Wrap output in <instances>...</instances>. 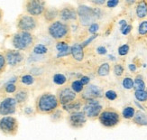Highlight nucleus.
Returning a JSON list of instances; mask_svg holds the SVG:
<instances>
[{"instance_id": "nucleus-1", "label": "nucleus", "mask_w": 147, "mask_h": 140, "mask_svg": "<svg viewBox=\"0 0 147 140\" xmlns=\"http://www.w3.org/2000/svg\"><path fill=\"white\" fill-rule=\"evenodd\" d=\"M61 107L56 94L50 91H44L38 95L35 99L34 110L36 114L40 115H51Z\"/></svg>"}, {"instance_id": "nucleus-2", "label": "nucleus", "mask_w": 147, "mask_h": 140, "mask_svg": "<svg viewBox=\"0 0 147 140\" xmlns=\"http://www.w3.org/2000/svg\"><path fill=\"white\" fill-rule=\"evenodd\" d=\"M11 44L16 50L23 53L31 52L36 44V37L33 33L28 32H19L11 35Z\"/></svg>"}, {"instance_id": "nucleus-3", "label": "nucleus", "mask_w": 147, "mask_h": 140, "mask_svg": "<svg viewBox=\"0 0 147 140\" xmlns=\"http://www.w3.org/2000/svg\"><path fill=\"white\" fill-rule=\"evenodd\" d=\"M47 33L51 38L56 42H67L69 43L71 40V28L68 23L61 20L50 24L47 27Z\"/></svg>"}, {"instance_id": "nucleus-4", "label": "nucleus", "mask_w": 147, "mask_h": 140, "mask_svg": "<svg viewBox=\"0 0 147 140\" xmlns=\"http://www.w3.org/2000/svg\"><path fill=\"white\" fill-rule=\"evenodd\" d=\"M98 122L106 129H114L122 121L121 113L112 107H106L98 117Z\"/></svg>"}, {"instance_id": "nucleus-5", "label": "nucleus", "mask_w": 147, "mask_h": 140, "mask_svg": "<svg viewBox=\"0 0 147 140\" xmlns=\"http://www.w3.org/2000/svg\"><path fill=\"white\" fill-rule=\"evenodd\" d=\"M16 26L19 32H28L33 33L39 26V20L38 18L29 16L25 13L20 14L16 21Z\"/></svg>"}, {"instance_id": "nucleus-6", "label": "nucleus", "mask_w": 147, "mask_h": 140, "mask_svg": "<svg viewBox=\"0 0 147 140\" xmlns=\"http://www.w3.org/2000/svg\"><path fill=\"white\" fill-rule=\"evenodd\" d=\"M19 129V122L13 116H5L0 118V132L5 136L15 137Z\"/></svg>"}, {"instance_id": "nucleus-7", "label": "nucleus", "mask_w": 147, "mask_h": 140, "mask_svg": "<svg viewBox=\"0 0 147 140\" xmlns=\"http://www.w3.org/2000/svg\"><path fill=\"white\" fill-rule=\"evenodd\" d=\"M46 7V2L42 0H27L24 3V11L25 14L36 18L43 16Z\"/></svg>"}, {"instance_id": "nucleus-8", "label": "nucleus", "mask_w": 147, "mask_h": 140, "mask_svg": "<svg viewBox=\"0 0 147 140\" xmlns=\"http://www.w3.org/2000/svg\"><path fill=\"white\" fill-rule=\"evenodd\" d=\"M7 66L11 68H16L22 65L25 61L24 53L16 49H6L4 52Z\"/></svg>"}, {"instance_id": "nucleus-9", "label": "nucleus", "mask_w": 147, "mask_h": 140, "mask_svg": "<svg viewBox=\"0 0 147 140\" xmlns=\"http://www.w3.org/2000/svg\"><path fill=\"white\" fill-rule=\"evenodd\" d=\"M56 96L58 98L61 107L71 103L79 98V95L76 94L71 90L69 85H65V86H62L57 89Z\"/></svg>"}, {"instance_id": "nucleus-10", "label": "nucleus", "mask_w": 147, "mask_h": 140, "mask_svg": "<svg viewBox=\"0 0 147 140\" xmlns=\"http://www.w3.org/2000/svg\"><path fill=\"white\" fill-rule=\"evenodd\" d=\"M66 119H67V123L69 126V128L75 130L83 129L86 126L88 120L85 115V113L82 110L68 114Z\"/></svg>"}, {"instance_id": "nucleus-11", "label": "nucleus", "mask_w": 147, "mask_h": 140, "mask_svg": "<svg viewBox=\"0 0 147 140\" xmlns=\"http://www.w3.org/2000/svg\"><path fill=\"white\" fill-rule=\"evenodd\" d=\"M77 13H78V20L82 26H89L92 22L95 20L93 7L86 5H80L77 7Z\"/></svg>"}, {"instance_id": "nucleus-12", "label": "nucleus", "mask_w": 147, "mask_h": 140, "mask_svg": "<svg viewBox=\"0 0 147 140\" xmlns=\"http://www.w3.org/2000/svg\"><path fill=\"white\" fill-rule=\"evenodd\" d=\"M104 97V92L101 88L97 85L89 84L85 87L84 91L81 94L79 95V98L81 99L84 103L86 101L91 100V99H98Z\"/></svg>"}, {"instance_id": "nucleus-13", "label": "nucleus", "mask_w": 147, "mask_h": 140, "mask_svg": "<svg viewBox=\"0 0 147 140\" xmlns=\"http://www.w3.org/2000/svg\"><path fill=\"white\" fill-rule=\"evenodd\" d=\"M18 104L14 97H5L0 100V116H12L16 112Z\"/></svg>"}, {"instance_id": "nucleus-14", "label": "nucleus", "mask_w": 147, "mask_h": 140, "mask_svg": "<svg viewBox=\"0 0 147 140\" xmlns=\"http://www.w3.org/2000/svg\"><path fill=\"white\" fill-rule=\"evenodd\" d=\"M78 13H77V8H75L71 5H66L60 9L59 13V20L68 23L69 21H77L78 20Z\"/></svg>"}, {"instance_id": "nucleus-15", "label": "nucleus", "mask_w": 147, "mask_h": 140, "mask_svg": "<svg viewBox=\"0 0 147 140\" xmlns=\"http://www.w3.org/2000/svg\"><path fill=\"white\" fill-rule=\"evenodd\" d=\"M104 110V107L101 104L98 105H91L85 103L82 108V111L85 113V115L88 119L89 120H97L102 110Z\"/></svg>"}, {"instance_id": "nucleus-16", "label": "nucleus", "mask_w": 147, "mask_h": 140, "mask_svg": "<svg viewBox=\"0 0 147 140\" xmlns=\"http://www.w3.org/2000/svg\"><path fill=\"white\" fill-rule=\"evenodd\" d=\"M30 96V91L26 87H18L16 92L14 94V98L16 99V102L19 107H24L27 103Z\"/></svg>"}, {"instance_id": "nucleus-17", "label": "nucleus", "mask_w": 147, "mask_h": 140, "mask_svg": "<svg viewBox=\"0 0 147 140\" xmlns=\"http://www.w3.org/2000/svg\"><path fill=\"white\" fill-rule=\"evenodd\" d=\"M71 56L77 62H81L85 58V49L82 47L81 43H75L71 46Z\"/></svg>"}, {"instance_id": "nucleus-18", "label": "nucleus", "mask_w": 147, "mask_h": 140, "mask_svg": "<svg viewBox=\"0 0 147 140\" xmlns=\"http://www.w3.org/2000/svg\"><path fill=\"white\" fill-rule=\"evenodd\" d=\"M83 106H84V101H83L81 99L78 98L76 100L72 101L71 103L64 105V106H61V109L64 112H67L68 114H69V113H73V112L81 111Z\"/></svg>"}, {"instance_id": "nucleus-19", "label": "nucleus", "mask_w": 147, "mask_h": 140, "mask_svg": "<svg viewBox=\"0 0 147 140\" xmlns=\"http://www.w3.org/2000/svg\"><path fill=\"white\" fill-rule=\"evenodd\" d=\"M59 13H60V9L54 7V6H49V7H46L45 11H44L42 17L44 19V21L50 24L55 22L57 20V18H59Z\"/></svg>"}, {"instance_id": "nucleus-20", "label": "nucleus", "mask_w": 147, "mask_h": 140, "mask_svg": "<svg viewBox=\"0 0 147 140\" xmlns=\"http://www.w3.org/2000/svg\"><path fill=\"white\" fill-rule=\"evenodd\" d=\"M136 16L138 20L143 21L147 16V1L141 0L136 4Z\"/></svg>"}, {"instance_id": "nucleus-21", "label": "nucleus", "mask_w": 147, "mask_h": 140, "mask_svg": "<svg viewBox=\"0 0 147 140\" xmlns=\"http://www.w3.org/2000/svg\"><path fill=\"white\" fill-rule=\"evenodd\" d=\"M133 124L137 126H147V115L143 110H136V115L132 119Z\"/></svg>"}, {"instance_id": "nucleus-22", "label": "nucleus", "mask_w": 147, "mask_h": 140, "mask_svg": "<svg viewBox=\"0 0 147 140\" xmlns=\"http://www.w3.org/2000/svg\"><path fill=\"white\" fill-rule=\"evenodd\" d=\"M136 110L134 106L131 105H126L123 108L122 112H121V116H122V118L125 119V120H131L134 118L136 115Z\"/></svg>"}, {"instance_id": "nucleus-23", "label": "nucleus", "mask_w": 147, "mask_h": 140, "mask_svg": "<svg viewBox=\"0 0 147 140\" xmlns=\"http://www.w3.org/2000/svg\"><path fill=\"white\" fill-rule=\"evenodd\" d=\"M18 80L20 82V84L23 85V87L28 88V86H33L35 83L36 78L33 74H23L22 76H20Z\"/></svg>"}, {"instance_id": "nucleus-24", "label": "nucleus", "mask_w": 147, "mask_h": 140, "mask_svg": "<svg viewBox=\"0 0 147 140\" xmlns=\"http://www.w3.org/2000/svg\"><path fill=\"white\" fill-rule=\"evenodd\" d=\"M32 53L34 56H45L49 53V48L42 43H36L32 50Z\"/></svg>"}, {"instance_id": "nucleus-25", "label": "nucleus", "mask_w": 147, "mask_h": 140, "mask_svg": "<svg viewBox=\"0 0 147 140\" xmlns=\"http://www.w3.org/2000/svg\"><path fill=\"white\" fill-rule=\"evenodd\" d=\"M134 90L135 91L146 90V84L142 74H137L136 78L134 79Z\"/></svg>"}, {"instance_id": "nucleus-26", "label": "nucleus", "mask_w": 147, "mask_h": 140, "mask_svg": "<svg viewBox=\"0 0 147 140\" xmlns=\"http://www.w3.org/2000/svg\"><path fill=\"white\" fill-rule=\"evenodd\" d=\"M53 82L57 85V86H60V87H62V86H65L67 85V82H68V78L65 74L63 73H54L53 75Z\"/></svg>"}, {"instance_id": "nucleus-27", "label": "nucleus", "mask_w": 147, "mask_h": 140, "mask_svg": "<svg viewBox=\"0 0 147 140\" xmlns=\"http://www.w3.org/2000/svg\"><path fill=\"white\" fill-rule=\"evenodd\" d=\"M110 70H111L110 63L109 62H103L98 67L96 73H97V76H98V77H106V76L109 75Z\"/></svg>"}, {"instance_id": "nucleus-28", "label": "nucleus", "mask_w": 147, "mask_h": 140, "mask_svg": "<svg viewBox=\"0 0 147 140\" xmlns=\"http://www.w3.org/2000/svg\"><path fill=\"white\" fill-rule=\"evenodd\" d=\"M69 87H71V90L76 93V94H81L83 92L85 89V86L82 84V82L80 80H74L71 82V84H69Z\"/></svg>"}, {"instance_id": "nucleus-29", "label": "nucleus", "mask_w": 147, "mask_h": 140, "mask_svg": "<svg viewBox=\"0 0 147 140\" xmlns=\"http://www.w3.org/2000/svg\"><path fill=\"white\" fill-rule=\"evenodd\" d=\"M63 118H64V111H63L61 109H60V108L50 115L51 120L54 123H58V122L61 121Z\"/></svg>"}, {"instance_id": "nucleus-30", "label": "nucleus", "mask_w": 147, "mask_h": 140, "mask_svg": "<svg viewBox=\"0 0 147 140\" xmlns=\"http://www.w3.org/2000/svg\"><path fill=\"white\" fill-rule=\"evenodd\" d=\"M17 89H18V87L15 82L8 81L3 86V88L1 89V90L6 94H15L17 91Z\"/></svg>"}, {"instance_id": "nucleus-31", "label": "nucleus", "mask_w": 147, "mask_h": 140, "mask_svg": "<svg viewBox=\"0 0 147 140\" xmlns=\"http://www.w3.org/2000/svg\"><path fill=\"white\" fill-rule=\"evenodd\" d=\"M55 49L57 50L58 53H62L71 51V46L67 42H56Z\"/></svg>"}, {"instance_id": "nucleus-32", "label": "nucleus", "mask_w": 147, "mask_h": 140, "mask_svg": "<svg viewBox=\"0 0 147 140\" xmlns=\"http://www.w3.org/2000/svg\"><path fill=\"white\" fill-rule=\"evenodd\" d=\"M134 95H135V98H136V101H138V102H141V103L147 102V88H146L145 91H135Z\"/></svg>"}, {"instance_id": "nucleus-33", "label": "nucleus", "mask_w": 147, "mask_h": 140, "mask_svg": "<svg viewBox=\"0 0 147 140\" xmlns=\"http://www.w3.org/2000/svg\"><path fill=\"white\" fill-rule=\"evenodd\" d=\"M113 72L115 74V76L117 78L122 77L125 73V67L123 64L121 63H116L114 66H113Z\"/></svg>"}, {"instance_id": "nucleus-34", "label": "nucleus", "mask_w": 147, "mask_h": 140, "mask_svg": "<svg viewBox=\"0 0 147 140\" xmlns=\"http://www.w3.org/2000/svg\"><path fill=\"white\" fill-rule=\"evenodd\" d=\"M122 86L124 89L127 91H130V90H133L134 89V79L131 78V77H125L123 80H122Z\"/></svg>"}, {"instance_id": "nucleus-35", "label": "nucleus", "mask_w": 147, "mask_h": 140, "mask_svg": "<svg viewBox=\"0 0 147 140\" xmlns=\"http://www.w3.org/2000/svg\"><path fill=\"white\" fill-rule=\"evenodd\" d=\"M138 34L140 36L147 35V20H143L138 25Z\"/></svg>"}, {"instance_id": "nucleus-36", "label": "nucleus", "mask_w": 147, "mask_h": 140, "mask_svg": "<svg viewBox=\"0 0 147 140\" xmlns=\"http://www.w3.org/2000/svg\"><path fill=\"white\" fill-rule=\"evenodd\" d=\"M130 51V46L128 43H125V44H122V45H120L117 49V53H118V55L119 56H125L128 54Z\"/></svg>"}, {"instance_id": "nucleus-37", "label": "nucleus", "mask_w": 147, "mask_h": 140, "mask_svg": "<svg viewBox=\"0 0 147 140\" xmlns=\"http://www.w3.org/2000/svg\"><path fill=\"white\" fill-rule=\"evenodd\" d=\"M7 67V63H6V60L4 53H0V76H1L6 70Z\"/></svg>"}, {"instance_id": "nucleus-38", "label": "nucleus", "mask_w": 147, "mask_h": 140, "mask_svg": "<svg viewBox=\"0 0 147 140\" xmlns=\"http://www.w3.org/2000/svg\"><path fill=\"white\" fill-rule=\"evenodd\" d=\"M104 97L106 98V99L107 100H110V101H113V100H116L118 97V95L117 93V91H115L113 90H108L106 92H104Z\"/></svg>"}, {"instance_id": "nucleus-39", "label": "nucleus", "mask_w": 147, "mask_h": 140, "mask_svg": "<svg viewBox=\"0 0 147 140\" xmlns=\"http://www.w3.org/2000/svg\"><path fill=\"white\" fill-rule=\"evenodd\" d=\"M88 33L91 35L94 34H98V32L99 30V24L98 23H92L90 25L88 26Z\"/></svg>"}, {"instance_id": "nucleus-40", "label": "nucleus", "mask_w": 147, "mask_h": 140, "mask_svg": "<svg viewBox=\"0 0 147 140\" xmlns=\"http://www.w3.org/2000/svg\"><path fill=\"white\" fill-rule=\"evenodd\" d=\"M98 36V34H94V35H90V36H89L88 38V39L87 40H85V41H83L82 43H81V45H82V47L83 48H86L88 45V44L89 43H91L95 39H96V38H97Z\"/></svg>"}, {"instance_id": "nucleus-41", "label": "nucleus", "mask_w": 147, "mask_h": 140, "mask_svg": "<svg viewBox=\"0 0 147 140\" xmlns=\"http://www.w3.org/2000/svg\"><path fill=\"white\" fill-rule=\"evenodd\" d=\"M119 0H108V1H107L105 6H107V8H115L119 5Z\"/></svg>"}, {"instance_id": "nucleus-42", "label": "nucleus", "mask_w": 147, "mask_h": 140, "mask_svg": "<svg viewBox=\"0 0 147 140\" xmlns=\"http://www.w3.org/2000/svg\"><path fill=\"white\" fill-rule=\"evenodd\" d=\"M80 80L82 82V84L84 85L85 87L88 86V85H89V83H90V78H89L88 76H87V75H83V76H81L80 79Z\"/></svg>"}, {"instance_id": "nucleus-43", "label": "nucleus", "mask_w": 147, "mask_h": 140, "mask_svg": "<svg viewBox=\"0 0 147 140\" xmlns=\"http://www.w3.org/2000/svg\"><path fill=\"white\" fill-rule=\"evenodd\" d=\"M24 113L26 116H32L33 114L36 113V111H35V110H34L33 108H31V107H25L24 109Z\"/></svg>"}, {"instance_id": "nucleus-44", "label": "nucleus", "mask_w": 147, "mask_h": 140, "mask_svg": "<svg viewBox=\"0 0 147 140\" xmlns=\"http://www.w3.org/2000/svg\"><path fill=\"white\" fill-rule=\"evenodd\" d=\"M90 3H91L92 5L100 6V5H105L106 3H107V1H106V0H91Z\"/></svg>"}, {"instance_id": "nucleus-45", "label": "nucleus", "mask_w": 147, "mask_h": 140, "mask_svg": "<svg viewBox=\"0 0 147 140\" xmlns=\"http://www.w3.org/2000/svg\"><path fill=\"white\" fill-rule=\"evenodd\" d=\"M97 53L98 54H101V55H104L107 53V48L104 47V46H98L97 48Z\"/></svg>"}, {"instance_id": "nucleus-46", "label": "nucleus", "mask_w": 147, "mask_h": 140, "mask_svg": "<svg viewBox=\"0 0 147 140\" xmlns=\"http://www.w3.org/2000/svg\"><path fill=\"white\" fill-rule=\"evenodd\" d=\"M119 24H120V31H121V33L125 29V27L128 25V24H127V22L125 20H121L119 22Z\"/></svg>"}, {"instance_id": "nucleus-47", "label": "nucleus", "mask_w": 147, "mask_h": 140, "mask_svg": "<svg viewBox=\"0 0 147 140\" xmlns=\"http://www.w3.org/2000/svg\"><path fill=\"white\" fill-rule=\"evenodd\" d=\"M132 25L131 24H128L127 26L125 27V29L122 32V34H124V35H127V34H129V33L132 31Z\"/></svg>"}, {"instance_id": "nucleus-48", "label": "nucleus", "mask_w": 147, "mask_h": 140, "mask_svg": "<svg viewBox=\"0 0 147 140\" xmlns=\"http://www.w3.org/2000/svg\"><path fill=\"white\" fill-rule=\"evenodd\" d=\"M128 69H129V71H130L131 72H134V73H135V72H136V70H137V67H136V65L135 64V63H131V64L128 65Z\"/></svg>"}, {"instance_id": "nucleus-49", "label": "nucleus", "mask_w": 147, "mask_h": 140, "mask_svg": "<svg viewBox=\"0 0 147 140\" xmlns=\"http://www.w3.org/2000/svg\"><path fill=\"white\" fill-rule=\"evenodd\" d=\"M3 18H4V11H3V9L0 8V24L2 23Z\"/></svg>"}]
</instances>
